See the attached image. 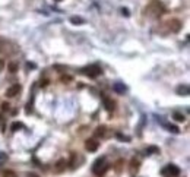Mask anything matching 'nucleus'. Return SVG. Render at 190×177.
<instances>
[{"label":"nucleus","mask_w":190,"mask_h":177,"mask_svg":"<svg viewBox=\"0 0 190 177\" xmlns=\"http://www.w3.org/2000/svg\"><path fill=\"white\" fill-rule=\"evenodd\" d=\"M168 28H170L173 32H179V31L181 29V22H180L179 19H171V21L168 22Z\"/></svg>","instance_id":"6"},{"label":"nucleus","mask_w":190,"mask_h":177,"mask_svg":"<svg viewBox=\"0 0 190 177\" xmlns=\"http://www.w3.org/2000/svg\"><path fill=\"white\" fill-rule=\"evenodd\" d=\"M190 89H189V85H180L177 87V94L179 95H189Z\"/></svg>","instance_id":"10"},{"label":"nucleus","mask_w":190,"mask_h":177,"mask_svg":"<svg viewBox=\"0 0 190 177\" xmlns=\"http://www.w3.org/2000/svg\"><path fill=\"white\" fill-rule=\"evenodd\" d=\"M121 12H123V15H126V16H129V10H127V9H123Z\"/></svg>","instance_id":"24"},{"label":"nucleus","mask_w":190,"mask_h":177,"mask_svg":"<svg viewBox=\"0 0 190 177\" xmlns=\"http://www.w3.org/2000/svg\"><path fill=\"white\" fill-rule=\"evenodd\" d=\"M104 135H105V126H98L97 130H95V136H98V138L101 136L103 138Z\"/></svg>","instance_id":"14"},{"label":"nucleus","mask_w":190,"mask_h":177,"mask_svg":"<svg viewBox=\"0 0 190 177\" xmlns=\"http://www.w3.org/2000/svg\"><path fill=\"white\" fill-rule=\"evenodd\" d=\"M113 89L117 92V94H120V95H123L126 91H127V87L124 85V84H121V82H115L113 85Z\"/></svg>","instance_id":"7"},{"label":"nucleus","mask_w":190,"mask_h":177,"mask_svg":"<svg viewBox=\"0 0 190 177\" xmlns=\"http://www.w3.org/2000/svg\"><path fill=\"white\" fill-rule=\"evenodd\" d=\"M138 170H139V161L136 158H133L132 163H130V171H132V174H135Z\"/></svg>","instance_id":"11"},{"label":"nucleus","mask_w":190,"mask_h":177,"mask_svg":"<svg viewBox=\"0 0 190 177\" xmlns=\"http://www.w3.org/2000/svg\"><path fill=\"white\" fill-rule=\"evenodd\" d=\"M10 128H12V130H13V132H16V130L22 129V128H24V125H22L21 122H15V123H12V126H10Z\"/></svg>","instance_id":"17"},{"label":"nucleus","mask_w":190,"mask_h":177,"mask_svg":"<svg viewBox=\"0 0 190 177\" xmlns=\"http://www.w3.org/2000/svg\"><path fill=\"white\" fill-rule=\"evenodd\" d=\"M103 166H104V158H98V160L94 163V166H92V171H94V174H95V173L103 167Z\"/></svg>","instance_id":"9"},{"label":"nucleus","mask_w":190,"mask_h":177,"mask_svg":"<svg viewBox=\"0 0 190 177\" xmlns=\"http://www.w3.org/2000/svg\"><path fill=\"white\" fill-rule=\"evenodd\" d=\"M54 1H62V0H54Z\"/></svg>","instance_id":"27"},{"label":"nucleus","mask_w":190,"mask_h":177,"mask_svg":"<svg viewBox=\"0 0 190 177\" xmlns=\"http://www.w3.org/2000/svg\"><path fill=\"white\" fill-rule=\"evenodd\" d=\"M21 89H22V87L19 85V84H15V85H12V87H9V88L6 89V97L7 98H13V97H16L19 92H21Z\"/></svg>","instance_id":"3"},{"label":"nucleus","mask_w":190,"mask_h":177,"mask_svg":"<svg viewBox=\"0 0 190 177\" xmlns=\"http://www.w3.org/2000/svg\"><path fill=\"white\" fill-rule=\"evenodd\" d=\"M85 148H86L89 152H95V151L100 148V142L95 140V139H88V140H85Z\"/></svg>","instance_id":"4"},{"label":"nucleus","mask_w":190,"mask_h":177,"mask_svg":"<svg viewBox=\"0 0 190 177\" xmlns=\"http://www.w3.org/2000/svg\"><path fill=\"white\" fill-rule=\"evenodd\" d=\"M66 168H67V161H66L65 158H60V160L54 164V171H56V173H63V171H66Z\"/></svg>","instance_id":"5"},{"label":"nucleus","mask_w":190,"mask_h":177,"mask_svg":"<svg viewBox=\"0 0 190 177\" xmlns=\"http://www.w3.org/2000/svg\"><path fill=\"white\" fill-rule=\"evenodd\" d=\"M115 136H117L118 139H121L123 142H129V138H127V136H123V135H120V133H117Z\"/></svg>","instance_id":"22"},{"label":"nucleus","mask_w":190,"mask_h":177,"mask_svg":"<svg viewBox=\"0 0 190 177\" xmlns=\"http://www.w3.org/2000/svg\"><path fill=\"white\" fill-rule=\"evenodd\" d=\"M164 126L167 128V130H168V132H173V133H180V129H179L177 126H174V125H167V123H164Z\"/></svg>","instance_id":"13"},{"label":"nucleus","mask_w":190,"mask_h":177,"mask_svg":"<svg viewBox=\"0 0 190 177\" xmlns=\"http://www.w3.org/2000/svg\"><path fill=\"white\" fill-rule=\"evenodd\" d=\"M161 174L164 177H179L180 176V168L176 164H168L161 170Z\"/></svg>","instance_id":"1"},{"label":"nucleus","mask_w":190,"mask_h":177,"mask_svg":"<svg viewBox=\"0 0 190 177\" xmlns=\"http://www.w3.org/2000/svg\"><path fill=\"white\" fill-rule=\"evenodd\" d=\"M3 69H4V62H3V60H0V72H1Z\"/></svg>","instance_id":"23"},{"label":"nucleus","mask_w":190,"mask_h":177,"mask_svg":"<svg viewBox=\"0 0 190 177\" xmlns=\"http://www.w3.org/2000/svg\"><path fill=\"white\" fill-rule=\"evenodd\" d=\"M70 81H73V78L70 76V75H67V76H62V82H70Z\"/></svg>","instance_id":"21"},{"label":"nucleus","mask_w":190,"mask_h":177,"mask_svg":"<svg viewBox=\"0 0 190 177\" xmlns=\"http://www.w3.org/2000/svg\"><path fill=\"white\" fill-rule=\"evenodd\" d=\"M156 152H159V149H158V146H149V148H146V155H152V154H156Z\"/></svg>","instance_id":"15"},{"label":"nucleus","mask_w":190,"mask_h":177,"mask_svg":"<svg viewBox=\"0 0 190 177\" xmlns=\"http://www.w3.org/2000/svg\"><path fill=\"white\" fill-rule=\"evenodd\" d=\"M3 177H18V174L15 171H12V170H6L3 173Z\"/></svg>","instance_id":"19"},{"label":"nucleus","mask_w":190,"mask_h":177,"mask_svg":"<svg viewBox=\"0 0 190 177\" xmlns=\"http://www.w3.org/2000/svg\"><path fill=\"white\" fill-rule=\"evenodd\" d=\"M82 73H83V75H86V76H89V78H97V76H100V75L103 73V70H101V67H100V66L92 64V66H86V67H83V69H82Z\"/></svg>","instance_id":"2"},{"label":"nucleus","mask_w":190,"mask_h":177,"mask_svg":"<svg viewBox=\"0 0 190 177\" xmlns=\"http://www.w3.org/2000/svg\"><path fill=\"white\" fill-rule=\"evenodd\" d=\"M173 116H174V119H176L177 122H184V120H186V117H184V116H183L181 113H177V111H176V113H174Z\"/></svg>","instance_id":"18"},{"label":"nucleus","mask_w":190,"mask_h":177,"mask_svg":"<svg viewBox=\"0 0 190 177\" xmlns=\"http://www.w3.org/2000/svg\"><path fill=\"white\" fill-rule=\"evenodd\" d=\"M104 108L107 111H113L114 110V101L111 98H104Z\"/></svg>","instance_id":"8"},{"label":"nucleus","mask_w":190,"mask_h":177,"mask_svg":"<svg viewBox=\"0 0 190 177\" xmlns=\"http://www.w3.org/2000/svg\"><path fill=\"white\" fill-rule=\"evenodd\" d=\"M28 177H39L38 174H34V173H31V174H28Z\"/></svg>","instance_id":"26"},{"label":"nucleus","mask_w":190,"mask_h":177,"mask_svg":"<svg viewBox=\"0 0 190 177\" xmlns=\"http://www.w3.org/2000/svg\"><path fill=\"white\" fill-rule=\"evenodd\" d=\"M10 110V104L9 102H3L1 104V111H9Z\"/></svg>","instance_id":"20"},{"label":"nucleus","mask_w":190,"mask_h":177,"mask_svg":"<svg viewBox=\"0 0 190 177\" xmlns=\"http://www.w3.org/2000/svg\"><path fill=\"white\" fill-rule=\"evenodd\" d=\"M70 22H72L73 25H82V24H85V19L80 18V16H72V18H70Z\"/></svg>","instance_id":"12"},{"label":"nucleus","mask_w":190,"mask_h":177,"mask_svg":"<svg viewBox=\"0 0 190 177\" xmlns=\"http://www.w3.org/2000/svg\"><path fill=\"white\" fill-rule=\"evenodd\" d=\"M47 85H48V81H42L41 82V87H47Z\"/></svg>","instance_id":"25"},{"label":"nucleus","mask_w":190,"mask_h":177,"mask_svg":"<svg viewBox=\"0 0 190 177\" xmlns=\"http://www.w3.org/2000/svg\"><path fill=\"white\" fill-rule=\"evenodd\" d=\"M7 69L12 72V73H15L18 69H19V66H18V63H15V62H12V63H9V66H7Z\"/></svg>","instance_id":"16"}]
</instances>
